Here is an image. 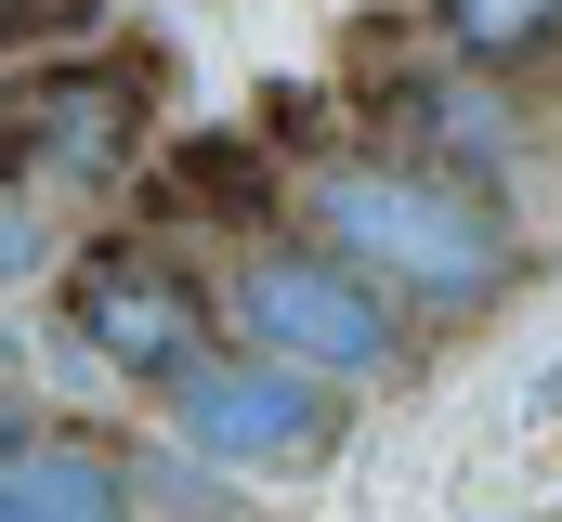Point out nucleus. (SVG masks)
<instances>
[{"label":"nucleus","mask_w":562,"mask_h":522,"mask_svg":"<svg viewBox=\"0 0 562 522\" xmlns=\"http://www.w3.org/2000/svg\"><path fill=\"white\" fill-rule=\"evenodd\" d=\"M288 196H301V236H327L367 287H393L406 314H445V327L510 300V274H524L510 209L471 170H431L406 144H327Z\"/></svg>","instance_id":"nucleus-1"},{"label":"nucleus","mask_w":562,"mask_h":522,"mask_svg":"<svg viewBox=\"0 0 562 522\" xmlns=\"http://www.w3.org/2000/svg\"><path fill=\"white\" fill-rule=\"evenodd\" d=\"M223 327H236L249 353H288V366L340 379V392L406 366V300L367 287L327 236H262V249L223 274Z\"/></svg>","instance_id":"nucleus-2"},{"label":"nucleus","mask_w":562,"mask_h":522,"mask_svg":"<svg viewBox=\"0 0 562 522\" xmlns=\"http://www.w3.org/2000/svg\"><path fill=\"white\" fill-rule=\"evenodd\" d=\"M170 431L210 470H314L340 444V379H314L288 353H249V340H210L170 379Z\"/></svg>","instance_id":"nucleus-3"},{"label":"nucleus","mask_w":562,"mask_h":522,"mask_svg":"<svg viewBox=\"0 0 562 522\" xmlns=\"http://www.w3.org/2000/svg\"><path fill=\"white\" fill-rule=\"evenodd\" d=\"M210 314H223V300H210L170 249H144V236H105V249L66 261V340H79L92 366L144 379V392H170L210 353Z\"/></svg>","instance_id":"nucleus-4"},{"label":"nucleus","mask_w":562,"mask_h":522,"mask_svg":"<svg viewBox=\"0 0 562 522\" xmlns=\"http://www.w3.org/2000/svg\"><path fill=\"white\" fill-rule=\"evenodd\" d=\"M144 118H157V66L144 53H105V66H53L26 92V157L53 183H119L132 170Z\"/></svg>","instance_id":"nucleus-5"},{"label":"nucleus","mask_w":562,"mask_h":522,"mask_svg":"<svg viewBox=\"0 0 562 522\" xmlns=\"http://www.w3.org/2000/svg\"><path fill=\"white\" fill-rule=\"evenodd\" d=\"M380 144H406V157H431V170L497 183V170H510V105H497L484 79H458V66H406V79L380 92Z\"/></svg>","instance_id":"nucleus-6"},{"label":"nucleus","mask_w":562,"mask_h":522,"mask_svg":"<svg viewBox=\"0 0 562 522\" xmlns=\"http://www.w3.org/2000/svg\"><path fill=\"white\" fill-rule=\"evenodd\" d=\"M288 183H276V144L262 130H196L157 157V209H196V223H262Z\"/></svg>","instance_id":"nucleus-7"},{"label":"nucleus","mask_w":562,"mask_h":522,"mask_svg":"<svg viewBox=\"0 0 562 522\" xmlns=\"http://www.w3.org/2000/svg\"><path fill=\"white\" fill-rule=\"evenodd\" d=\"M431 39L458 66H537L562 39V0H431Z\"/></svg>","instance_id":"nucleus-8"},{"label":"nucleus","mask_w":562,"mask_h":522,"mask_svg":"<svg viewBox=\"0 0 562 522\" xmlns=\"http://www.w3.org/2000/svg\"><path fill=\"white\" fill-rule=\"evenodd\" d=\"M92 26H105V0H0V53H66Z\"/></svg>","instance_id":"nucleus-9"},{"label":"nucleus","mask_w":562,"mask_h":522,"mask_svg":"<svg viewBox=\"0 0 562 522\" xmlns=\"http://www.w3.org/2000/svg\"><path fill=\"white\" fill-rule=\"evenodd\" d=\"M13 274H40V209L0 183V287H13Z\"/></svg>","instance_id":"nucleus-10"},{"label":"nucleus","mask_w":562,"mask_h":522,"mask_svg":"<svg viewBox=\"0 0 562 522\" xmlns=\"http://www.w3.org/2000/svg\"><path fill=\"white\" fill-rule=\"evenodd\" d=\"M13 444H26V418H13V392H0V457H13Z\"/></svg>","instance_id":"nucleus-11"},{"label":"nucleus","mask_w":562,"mask_h":522,"mask_svg":"<svg viewBox=\"0 0 562 522\" xmlns=\"http://www.w3.org/2000/svg\"><path fill=\"white\" fill-rule=\"evenodd\" d=\"M0 353H13V327H0Z\"/></svg>","instance_id":"nucleus-12"}]
</instances>
